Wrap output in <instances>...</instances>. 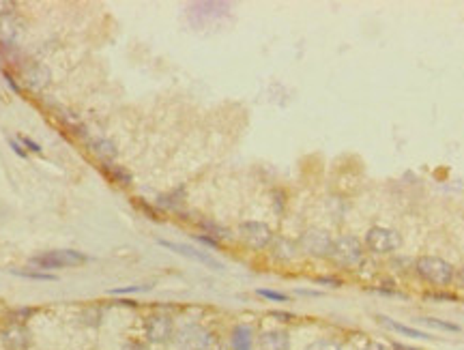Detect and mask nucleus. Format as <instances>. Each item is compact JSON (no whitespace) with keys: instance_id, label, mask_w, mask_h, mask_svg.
Masks as SVG:
<instances>
[{"instance_id":"nucleus-1","label":"nucleus","mask_w":464,"mask_h":350,"mask_svg":"<svg viewBox=\"0 0 464 350\" xmlns=\"http://www.w3.org/2000/svg\"><path fill=\"white\" fill-rule=\"evenodd\" d=\"M415 268L421 280L434 286H449L453 280V266L439 256H421Z\"/></svg>"},{"instance_id":"nucleus-2","label":"nucleus","mask_w":464,"mask_h":350,"mask_svg":"<svg viewBox=\"0 0 464 350\" xmlns=\"http://www.w3.org/2000/svg\"><path fill=\"white\" fill-rule=\"evenodd\" d=\"M89 258L82 252H75V249H52V252H44L39 256L30 258V264L37 268H67V266H77V264H84Z\"/></svg>"},{"instance_id":"nucleus-3","label":"nucleus","mask_w":464,"mask_h":350,"mask_svg":"<svg viewBox=\"0 0 464 350\" xmlns=\"http://www.w3.org/2000/svg\"><path fill=\"white\" fill-rule=\"evenodd\" d=\"M400 245H402V237L392 228L374 226L366 235V247L374 254H389V252H396Z\"/></svg>"},{"instance_id":"nucleus-4","label":"nucleus","mask_w":464,"mask_h":350,"mask_svg":"<svg viewBox=\"0 0 464 350\" xmlns=\"http://www.w3.org/2000/svg\"><path fill=\"white\" fill-rule=\"evenodd\" d=\"M331 258L344 266H355L361 262L363 258V243L357 239V237H351V235H344L340 239L333 241V247H331Z\"/></svg>"},{"instance_id":"nucleus-5","label":"nucleus","mask_w":464,"mask_h":350,"mask_svg":"<svg viewBox=\"0 0 464 350\" xmlns=\"http://www.w3.org/2000/svg\"><path fill=\"white\" fill-rule=\"evenodd\" d=\"M174 333V323L168 314H153L144 320V335L150 344H166Z\"/></svg>"},{"instance_id":"nucleus-6","label":"nucleus","mask_w":464,"mask_h":350,"mask_svg":"<svg viewBox=\"0 0 464 350\" xmlns=\"http://www.w3.org/2000/svg\"><path fill=\"white\" fill-rule=\"evenodd\" d=\"M239 235L252 249H264L273 241V232L262 221H243L239 226Z\"/></svg>"},{"instance_id":"nucleus-7","label":"nucleus","mask_w":464,"mask_h":350,"mask_svg":"<svg viewBox=\"0 0 464 350\" xmlns=\"http://www.w3.org/2000/svg\"><path fill=\"white\" fill-rule=\"evenodd\" d=\"M301 247L312 254V256H321V258H327L331 256V247H333V239L327 235L325 230H307L303 232L301 237Z\"/></svg>"},{"instance_id":"nucleus-8","label":"nucleus","mask_w":464,"mask_h":350,"mask_svg":"<svg viewBox=\"0 0 464 350\" xmlns=\"http://www.w3.org/2000/svg\"><path fill=\"white\" fill-rule=\"evenodd\" d=\"M0 339L7 350H28L30 346V331L20 320H9V325L0 331Z\"/></svg>"},{"instance_id":"nucleus-9","label":"nucleus","mask_w":464,"mask_h":350,"mask_svg":"<svg viewBox=\"0 0 464 350\" xmlns=\"http://www.w3.org/2000/svg\"><path fill=\"white\" fill-rule=\"evenodd\" d=\"M157 243H160L162 247L170 249V252H176L179 256H185V258H189V260H196V262H200V264H205V266H209V268H213V271H221V268H224V264H221L219 260H215L209 252H200V249L191 247V245L172 243V241H164V239H160Z\"/></svg>"},{"instance_id":"nucleus-10","label":"nucleus","mask_w":464,"mask_h":350,"mask_svg":"<svg viewBox=\"0 0 464 350\" xmlns=\"http://www.w3.org/2000/svg\"><path fill=\"white\" fill-rule=\"evenodd\" d=\"M258 350H290V337L286 331H264L258 339Z\"/></svg>"},{"instance_id":"nucleus-11","label":"nucleus","mask_w":464,"mask_h":350,"mask_svg":"<svg viewBox=\"0 0 464 350\" xmlns=\"http://www.w3.org/2000/svg\"><path fill=\"white\" fill-rule=\"evenodd\" d=\"M24 82L32 89V91H41L44 86L50 84V69L44 67L41 63H34L24 71Z\"/></svg>"},{"instance_id":"nucleus-12","label":"nucleus","mask_w":464,"mask_h":350,"mask_svg":"<svg viewBox=\"0 0 464 350\" xmlns=\"http://www.w3.org/2000/svg\"><path fill=\"white\" fill-rule=\"evenodd\" d=\"M20 22L15 15L9 18H0V44L3 46H15L18 37H20Z\"/></svg>"},{"instance_id":"nucleus-13","label":"nucleus","mask_w":464,"mask_h":350,"mask_svg":"<svg viewBox=\"0 0 464 350\" xmlns=\"http://www.w3.org/2000/svg\"><path fill=\"white\" fill-rule=\"evenodd\" d=\"M89 148H91L93 155H97V157L103 164H112V160L116 157V146L108 138H93V140H89Z\"/></svg>"},{"instance_id":"nucleus-14","label":"nucleus","mask_w":464,"mask_h":350,"mask_svg":"<svg viewBox=\"0 0 464 350\" xmlns=\"http://www.w3.org/2000/svg\"><path fill=\"white\" fill-rule=\"evenodd\" d=\"M232 350H254V333L247 325H237L232 331Z\"/></svg>"},{"instance_id":"nucleus-15","label":"nucleus","mask_w":464,"mask_h":350,"mask_svg":"<svg viewBox=\"0 0 464 350\" xmlns=\"http://www.w3.org/2000/svg\"><path fill=\"white\" fill-rule=\"evenodd\" d=\"M387 327L389 329H394V331H398V333H402V335H406V337H415V339H428L430 335L428 333H423V331H419V329H415V327H406V325H402V323H396V320H392V318H380Z\"/></svg>"},{"instance_id":"nucleus-16","label":"nucleus","mask_w":464,"mask_h":350,"mask_svg":"<svg viewBox=\"0 0 464 350\" xmlns=\"http://www.w3.org/2000/svg\"><path fill=\"white\" fill-rule=\"evenodd\" d=\"M103 172H105V176H108L110 181H114V183L129 185V181H131L129 172H127V170H123L121 166H114V164H103Z\"/></svg>"},{"instance_id":"nucleus-17","label":"nucleus","mask_w":464,"mask_h":350,"mask_svg":"<svg viewBox=\"0 0 464 350\" xmlns=\"http://www.w3.org/2000/svg\"><path fill=\"white\" fill-rule=\"evenodd\" d=\"M11 273L24 280H34V282H56V276L52 273H44V271H20V268H11Z\"/></svg>"},{"instance_id":"nucleus-18","label":"nucleus","mask_w":464,"mask_h":350,"mask_svg":"<svg viewBox=\"0 0 464 350\" xmlns=\"http://www.w3.org/2000/svg\"><path fill=\"white\" fill-rule=\"evenodd\" d=\"M305 350H342V346L335 342V339H329V337H321V339H314L312 344H307Z\"/></svg>"},{"instance_id":"nucleus-19","label":"nucleus","mask_w":464,"mask_h":350,"mask_svg":"<svg viewBox=\"0 0 464 350\" xmlns=\"http://www.w3.org/2000/svg\"><path fill=\"white\" fill-rule=\"evenodd\" d=\"M421 323H423V325H428V327H434V329H441V331H451V333H458V331H460L458 325L443 323V320H439V318H421Z\"/></svg>"},{"instance_id":"nucleus-20","label":"nucleus","mask_w":464,"mask_h":350,"mask_svg":"<svg viewBox=\"0 0 464 350\" xmlns=\"http://www.w3.org/2000/svg\"><path fill=\"white\" fill-rule=\"evenodd\" d=\"M258 294H260V297H264V299H269V301H280V303L288 301V297H286V294L276 292V290H264V288H260V290H258Z\"/></svg>"},{"instance_id":"nucleus-21","label":"nucleus","mask_w":464,"mask_h":350,"mask_svg":"<svg viewBox=\"0 0 464 350\" xmlns=\"http://www.w3.org/2000/svg\"><path fill=\"white\" fill-rule=\"evenodd\" d=\"M198 350H226V346H224V344H221V342H219L215 335H211V337H209V339H207V342H205V344H202Z\"/></svg>"},{"instance_id":"nucleus-22","label":"nucleus","mask_w":464,"mask_h":350,"mask_svg":"<svg viewBox=\"0 0 464 350\" xmlns=\"http://www.w3.org/2000/svg\"><path fill=\"white\" fill-rule=\"evenodd\" d=\"M15 15V5L13 3H0V18Z\"/></svg>"},{"instance_id":"nucleus-23","label":"nucleus","mask_w":464,"mask_h":350,"mask_svg":"<svg viewBox=\"0 0 464 350\" xmlns=\"http://www.w3.org/2000/svg\"><path fill=\"white\" fill-rule=\"evenodd\" d=\"M20 140H22V144H24L28 150H32V153H41V150H44L41 146H39V144H37L34 140H30V138H20Z\"/></svg>"},{"instance_id":"nucleus-24","label":"nucleus","mask_w":464,"mask_h":350,"mask_svg":"<svg viewBox=\"0 0 464 350\" xmlns=\"http://www.w3.org/2000/svg\"><path fill=\"white\" fill-rule=\"evenodd\" d=\"M361 350H389L385 344H380V342H368Z\"/></svg>"},{"instance_id":"nucleus-25","label":"nucleus","mask_w":464,"mask_h":350,"mask_svg":"<svg viewBox=\"0 0 464 350\" xmlns=\"http://www.w3.org/2000/svg\"><path fill=\"white\" fill-rule=\"evenodd\" d=\"M123 350H148V346H146V344H140V342H129V344L123 346Z\"/></svg>"},{"instance_id":"nucleus-26","label":"nucleus","mask_w":464,"mask_h":350,"mask_svg":"<svg viewBox=\"0 0 464 350\" xmlns=\"http://www.w3.org/2000/svg\"><path fill=\"white\" fill-rule=\"evenodd\" d=\"M9 146H11V148H13V150L20 155V157H26V150H24V148H22V146H20L15 140H9Z\"/></svg>"},{"instance_id":"nucleus-27","label":"nucleus","mask_w":464,"mask_h":350,"mask_svg":"<svg viewBox=\"0 0 464 350\" xmlns=\"http://www.w3.org/2000/svg\"><path fill=\"white\" fill-rule=\"evenodd\" d=\"M460 280H462V284H464V266H462V271H460Z\"/></svg>"}]
</instances>
